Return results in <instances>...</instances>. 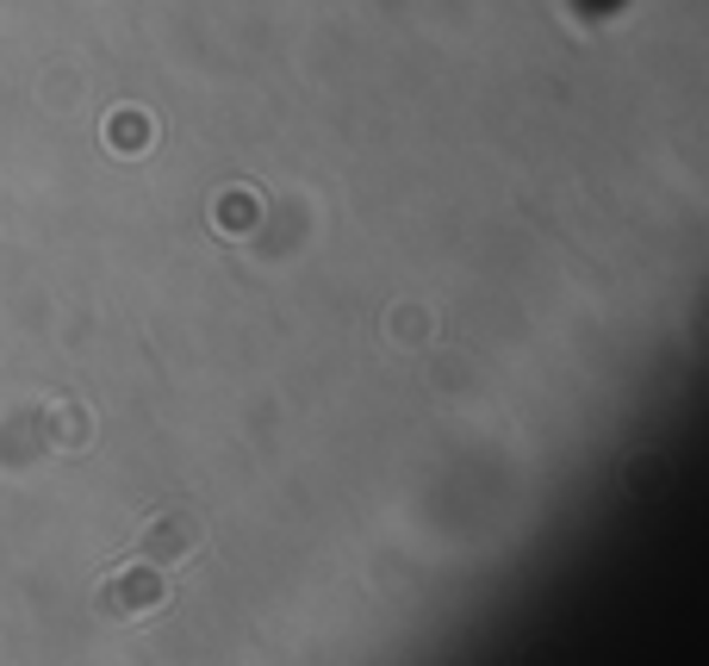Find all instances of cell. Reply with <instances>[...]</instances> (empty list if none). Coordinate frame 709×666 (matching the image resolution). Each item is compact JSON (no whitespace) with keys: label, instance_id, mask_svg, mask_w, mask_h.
Listing matches in <instances>:
<instances>
[{"label":"cell","instance_id":"obj_1","mask_svg":"<svg viewBox=\"0 0 709 666\" xmlns=\"http://www.w3.org/2000/svg\"><path fill=\"white\" fill-rule=\"evenodd\" d=\"M168 573L162 567H150V561H131V567H119L113 580L94 592V611L106 623H144V617H156L162 604H168Z\"/></svg>","mask_w":709,"mask_h":666},{"label":"cell","instance_id":"obj_2","mask_svg":"<svg viewBox=\"0 0 709 666\" xmlns=\"http://www.w3.org/2000/svg\"><path fill=\"white\" fill-rule=\"evenodd\" d=\"M194 549H199V530L181 518V511H162L144 536H137V561H187Z\"/></svg>","mask_w":709,"mask_h":666}]
</instances>
